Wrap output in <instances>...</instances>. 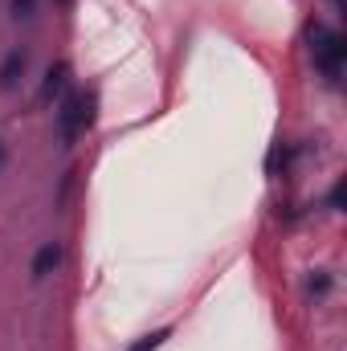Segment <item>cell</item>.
<instances>
[{"instance_id":"6da1fadb","label":"cell","mask_w":347,"mask_h":351,"mask_svg":"<svg viewBox=\"0 0 347 351\" xmlns=\"http://www.w3.org/2000/svg\"><path fill=\"white\" fill-rule=\"evenodd\" d=\"M307 41H311V58H315V70L327 78V82H339V74H344V62H347V41L344 33H335V29H327V25H311L307 29Z\"/></svg>"},{"instance_id":"7a4b0ae2","label":"cell","mask_w":347,"mask_h":351,"mask_svg":"<svg viewBox=\"0 0 347 351\" xmlns=\"http://www.w3.org/2000/svg\"><path fill=\"white\" fill-rule=\"evenodd\" d=\"M94 119V94H82V90H70L62 94V106H58V139L62 147H70Z\"/></svg>"},{"instance_id":"3957f363","label":"cell","mask_w":347,"mask_h":351,"mask_svg":"<svg viewBox=\"0 0 347 351\" xmlns=\"http://www.w3.org/2000/svg\"><path fill=\"white\" fill-rule=\"evenodd\" d=\"M25 70H29V53L25 49H8L4 62H0V90H12L25 78Z\"/></svg>"},{"instance_id":"277c9868","label":"cell","mask_w":347,"mask_h":351,"mask_svg":"<svg viewBox=\"0 0 347 351\" xmlns=\"http://www.w3.org/2000/svg\"><path fill=\"white\" fill-rule=\"evenodd\" d=\"M62 258H66L62 241H45V245L37 250V258H33V278H37V282H41V278H49V274L62 265Z\"/></svg>"},{"instance_id":"5b68a950","label":"cell","mask_w":347,"mask_h":351,"mask_svg":"<svg viewBox=\"0 0 347 351\" xmlns=\"http://www.w3.org/2000/svg\"><path fill=\"white\" fill-rule=\"evenodd\" d=\"M66 78H70V66H66V62L49 66V70H45V82H41V102L62 98V94H66Z\"/></svg>"},{"instance_id":"8992f818","label":"cell","mask_w":347,"mask_h":351,"mask_svg":"<svg viewBox=\"0 0 347 351\" xmlns=\"http://www.w3.org/2000/svg\"><path fill=\"white\" fill-rule=\"evenodd\" d=\"M8 12H12V21H33L37 0H8Z\"/></svg>"},{"instance_id":"52a82bcc","label":"cell","mask_w":347,"mask_h":351,"mask_svg":"<svg viewBox=\"0 0 347 351\" xmlns=\"http://www.w3.org/2000/svg\"><path fill=\"white\" fill-rule=\"evenodd\" d=\"M168 335H172L168 327H164V331H152V335H143V339H139V343H135L131 351H156L160 343H164V339H168Z\"/></svg>"},{"instance_id":"ba28073f","label":"cell","mask_w":347,"mask_h":351,"mask_svg":"<svg viewBox=\"0 0 347 351\" xmlns=\"http://www.w3.org/2000/svg\"><path fill=\"white\" fill-rule=\"evenodd\" d=\"M327 290H331V278L319 269V278H311V294H327Z\"/></svg>"},{"instance_id":"9c48e42d","label":"cell","mask_w":347,"mask_h":351,"mask_svg":"<svg viewBox=\"0 0 347 351\" xmlns=\"http://www.w3.org/2000/svg\"><path fill=\"white\" fill-rule=\"evenodd\" d=\"M327 204H331V208H339V204H344V184H335V188H331V196H327Z\"/></svg>"},{"instance_id":"30bf717a","label":"cell","mask_w":347,"mask_h":351,"mask_svg":"<svg viewBox=\"0 0 347 351\" xmlns=\"http://www.w3.org/2000/svg\"><path fill=\"white\" fill-rule=\"evenodd\" d=\"M4 160H8V147H4V143H0V168H4Z\"/></svg>"}]
</instances>
